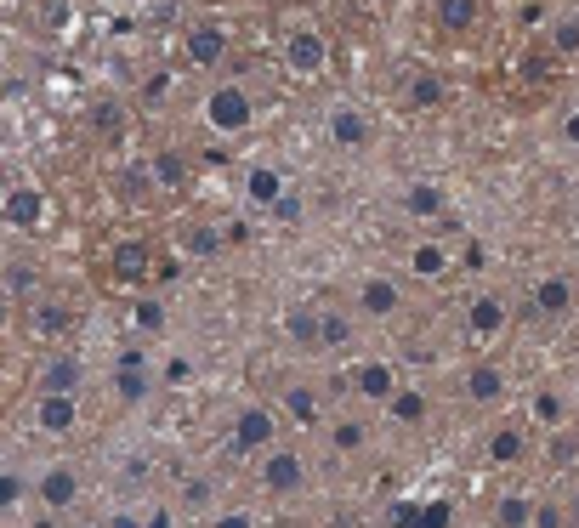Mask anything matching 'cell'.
<instances>
[{"label": "cell", "mask_w": 579, "mask_h": 528, "mask_svg": "<svg viewBox=\"0 0 579 528\" xmlns=\"http://www.w3.org/2000/svg\"><path fill=\"white\" fill-rule=\"evenodd\" d=\"M273 432H279V415L267 404L239 409V421H233V455H262L267 443H273Z\"/></svg>", "instance_id": "6da1fadb"}, {"label": "cell", "mask_w": 579, "mask_h": 528, "mask_svg": "<svg viewBox=\"0 0 579 528\" xmlns=\"http://www.w3.org/2000/svg\"><path fill=\"white\" fill-rule=\"evenodd\" d=\"M148 387H154V364H148V352L125 347L120 358H114V392H120L125 404H142Z\"/></svg>", "instance_id": "7a4b0ae2"}, {"label": "cell", "mask_w": 579, "mask_h": 528, "mask_svg": "<svg viewBox=\"0 0 579 528\" xmlns=\"http://www.w3.org/2000/svg\"><path fill=\"white\" fill-rule=\"evenodd\" d=\"M205 114H211V125H216V131H245L256 108H250V97H245L239 86H222V91H211V103H205Z\"/></svg>", "instance_id": "3957f363"}, {"label": "cell", "mask_w": 579, "mask_h": 528, "mask_svg": "<svg viewBox=\"0 0 579 528\" xmlns=\"http://www.w3.org/2000/svg\"><path fill=\"white\" fill-rule=\"evenodd\" d=\"M262 483H267V494H296L301 483H307V460H301L296 449L267 455V460H262Z\"/></svg>", "instance_id": "277c9868"}, {"label": "cell", "mask_w": 579, "mask_h": 528, "mask_svg": "<svg viewBox=\"0 0 579 528\" xmlns=\"http://www.w3.org/2000/svg\"><path fill=\"white\" fill-rule=\"evenodd\" d=\"M74 500H80V472H74V466H46V472H40V506L69 511Z\"/></svg>", "instance_id": "5b68a950"}, {"label": "cell", "mask_w": 579, "mask_h": 528, "mask_svg": "<svg viewBox=\"0 0 579 528\" xmlns=\"http://www.w3.org/2000/svg\"><path fill=\"white\" fill-rule=\"evenodd\" d=\"M86 381V364L80 358H52L46 370H40V398H74Z\"/></svg>", "instance_id": "8992f818"}, {"label": "cell", "mask_w": 579, "mask_h": 528, "mask_svg": "<svg viewBox=\"0 0 579 528\" xmlns=\"http://www.w3.org/2000/svg\"><path fill=\"white\" fill-rule=\"evenodd\" d=\"M114 279L120 284H148L154 279V250L142 245V239H125V245L114 250Z\"/></svg>", "instance_id": "52a82bcc"}, {"label": "cell", "mask_w": 579, "mask_h": 528, "mask_svg": "<svg viewBox=\"0 0 579 528\" xmlns=\"http://www.w3.org/2000/svg\"><path fill=\"white\" fill-rule=\"evenodd\" d=\"M222 52H228V29H222V23H193L188 29V57L199 69L222 63Z\"/></svg>", "instance_id": "ba28073f"}, {"label": "cell", "mask_w": 579, "mask_h": 528, "mask_svg": "<svg viewBox=\"0 0 579 528\" xmlns=\"http://www.w3.org/2000/svg\"><path fill=\"white\" fill-rule=\"evenodd\" d=\"M324 57H330V46H324V35H313V29L290 35V46H284V63H290L296 74H318L324 69Z\"/></svg>", "instance_id": "9c48e42d"}, {"label": "cell", "mask_w": 579, "mask_h": 528, "mask_svg": "<svg viewBox=\"0 0 579 528\" xmlns=\"http://www.w3.org/2000/svg\"><path fill=\"white\" fill-rule=\"evenodd\" d=\"M40 216H46V194H40V188L23 182V188L6 194V222H12V228H40Z\"/></svg>", "instance_id": "30bf717a"}, {"label": "cell", "mask_w": 579, "mask_h": 528, "mask_svg": "<svg viewBox=\"0 0 579 528\" xmlns=\"http://www.w3.org/2000/svg\"><path fill=\"white\" fill-rule=\"evenodd\" d=\"M574 307V284L562 279V273H545L540 284H534V313H545V318H562Z\"/></svg>", "instance_id": "8fae6325"}, {"label": "cell", "mask_w": 579, "mask_h": 528, "mask_svg": "<svg viewBox=\"0 0 579 528\" xmlns=\"http://www.w3.org/2000/svg\"><path fill=\"white\" fill-rule=\"evenodd\" d=\"M369 137H375V131H369V120L358 114V108H335L330 114V142L335 148H369Z\"/></svg>", "instance_id": "7c38bea8"}, {"label": "cell", "mask_w": 579, "mask_h": 528, "mask_svg": "<svg viewBox=\"0 0 579 528\" xmlns=\"http://www.w3.org/2000/svg\"><path fill=\"white\" fill-rule=\"evenodd\" d=\"M35 421H40V432L63 438V432H74V421H80V398H40Z\"/></svg>", "instance_id": "4fadbf2b"}, {"label": "cell", "mask_w": 579, "mask_h": 528, "mask_svg": "<svg viewBox=\"0 0 579 528\" xmlns=\"http://www.w3.org/2000/svg\"><path fill=\"white\" fill-rule=\"evenodd\" d=\"M466 398L472 404H500L506 398V375L494 370V364H472L466 370Z\"/></svg>", "instance_id": "5bb4252c"}, {"label": "cell", "mask_w": 579, "mask_h": 528, "mask_svg": "<svg viewBox=\"0 0 579 528\" xmlns=\"http://www.w3.org/2000/svg\"><path fill=\"white\" fill-rule=\"evenodd\" d=\"M398 301L404 296H398V284L392 279H364V290H358V307H364L369 318H392L398 313Z\"/></svg>", "instance_id": "9a60e30c"}, {"label": "cell", "mask_w": 579, "mask_h": 528, "mask_svg": "<svg viewBox=\"0 0 579 528\" xmlns=\"http://www.w3.org/2000/svg\"><path fill=\"white\" fill-rule=\"evenodd\" d=\"M352 387L364 392V398H375V404H386V398L398 392V375H392V364H358Z\"/></svg>", "instance_id": "2e32d148"}, {"label": "cell", "mask_w": 579, "mask_h": 528, "mask_svg": "<svg viewBox=\"0 0 579 528\" xmlns=\"http://www.w3.org/2000/svg\"><path fill=\"white\" fill-rule=\"evenodd\" d=\"M284 415H290L296 426H318L324 421V404H318L313 387H284Z\"/></svg>", "instance_id": "e0dca14e"}, {"label": "cell", "mask_w": 579, "mask_h": 528, "mask_svg": "<svg viewBox=\"0 0 579 528\" xmlns=\"http://www.w3.org/2000/svg\"><path fill=\"white\" fill-rule=\"evenodd\" d=\"M245 194H250V205H279V194H284V176L273 171V165H256V171L245 176Z\"/></svg>", "instance_id": "ac0fdd59"}, {"label": "cell", "mask_w": 579, "mask_h": 528, "mask_svg": "<svg viewBox=\"0 0 579 528\" xmlns=\"http://www.w3.org/2000/svg\"><path fill=\"white\" fill-rule=\"evenodd\" d=\"M386 409H392V421H398V426H421L426 421V392L398 387L392 398H386Z\"/></svg>", "instance_id": "d6986e66"}, {"label": "cell", "mask_w": 579, "mask_h": 528, "mask_svg": "<svg viewBox=\"0 0 579 528\" xmlns=\"http://www.w3.org/2000/svg\"><path fill=\"white\" fill-rule=\"evenodd\" d=\"M86 125H91V131H97L103 142H120V137H125V108L103 97V103H97V108L86 114Z\"/></svg>", "instance_id": "ffe728a7"}, {"label": "cell", "mask_w": 579, "mask_h": 528, "mask_svg": "<svg viewBox=\"0 0 579 528\" xmlns=\"http://www.w3.org/2000/svg\"><path fill=\"white\" fill-rule=\"evenodd\" d=\"M148 176H154V188H188V159L182 154H154V165H148Z\"/></svg>", "instance_id": "44dd1931"}, {"label": "cell", "mask_w": 579, "mask_h": 528, "mask_svg": "<svg viewBox=\"0 0 579 528\" xmlns=\"http://www.w3.org/2000/svg\"><path fill=\"white\" fill-rule=\"evenodd\" d=\"M466 324H472V335H494L500 324H506V307L494 296H477L472 307H466Z\"/></svg>", "instance_id": "7402d4cb"}, {"label": "cell", "mask_w": 579, "mask_h": 528, "mask_svg": "<svg viewBox=\"0 0 579 528\" xmlns=\"http://www.w3.org/2000/svg\"><path fill=\"white\" fill-rule=\"evenodd\" d=\"M523 432H517V426H500V432H494L489 438V460L494 466H517V460H523Z\"/></svg>", "instance_id": "603a6c76"}, {"label": "cell", "mask_w": 579, "mask_h": 528, "mask_svg": "<svg viewBox=\"0 0 579 528\" xmlns=\"http://www.w3.org/2000/svg\"><path fill=\"white\" fill-rule=\"evenodd\" d=\"M528 523H534V500L528 494H506L494 506V528H528Z\"/></svg>", "instance_id": "cb8c5ba5"}, {"label": "cell", "mask_w": 579, "mask_h": 528, "mask_svg": "<svg viewBox=\"0 0 579 528\" xmlns=\"http://www.w3.org/2000/svg\"><path fill=\"white\" fill-rule=\"evenodd\" d=\"M404 205H409V216H443V205H449V199H443L438 182H415V188L404 194Z\"/></svg>", "instance_id": "d4e9b609"}, {"label": "cell", "mask_w": 579, "mask_h": 528, "mask_svg": "<svg viewBox=\"0 0 579 528\" xmlns=\"http://www.w3.org/2000/svg\"><path fill=\"white\" fill-rule=\"evenodd\" d=\"M284 335H290L296 347H318V313H307V307H290V313H284Z\"/></svg>", "instance_id": "484cf974"}, {"label": "cell", "mask_w": 579, "mask_h": 528, "mask_svg": "<svg viewBox=\"0 0 579 528\" xmlns=\"http://www.w3.org/2000/svg\"><path fill=\"white\" fill-rule=\"evenodd\" d=\"M29 324H35V335H69L74 330V313H69V307H57V301H46V307H35Z\"/></svg>", "instance_id": "4316f807"}, {"label": "cell", "mask_w": 579, "mask_h": 528, "mask_svg": "<svg viewBox=\"0 0 579 528\" xmlns=\"http://www.w3.org/2000/svg\"><path fill=\"white\" fill-rule=\"evenodd\" d=\"M438 18H443V29L466 35V29L477 23V0H443V6H438Z\"/></svg>", "instance_id": "83f0119b"}, {"label": "cell", "mask_w": 579, "mask_h": 528, "mask_svg": "<svg viewBox=\"0 0 579 528\" xmlns=\"http://www.w3.org/2000/svg\"><path fill=\"white\" fill-rule=\"evenodd\" d=\"M352 341V318L347 313H324L318 318V347H347Z\"/></svg>", "instance_id": "f1b7e54d"}, {"label": "cell", "mask_w": 579, "mask_h": 528, "mask_svg": "<svg viewBox=\"0 0 579 528\" xmlns=\"http://www.w3.org/2000/svg\"><path fill=\"white\" fill-rule=\"evenodd\" d=\"M216 506V483L211 477H188L182 483V511H211Z\"/></svg>", "instance_id": "f546056e"}, {"label": "cell", "mask_w": 579, "mask_h": 528, "mask_svg": "<svg viewBox=\"0 0 579 528\" xmlns=\"http://www.w3.org/2000/svg\"><path fill=\"white\" fill-rule=\"evenodd\" d=\"M409 103H415V108H438V103H443V80H438V74H415Z\"/></svg>", "instance_id": "4dcf8cb0"}, {"label": "cell", "mask_w": 579, "mask_h": 528, "mask_svg": "<svg viewBox=\"0 0 579 528\" xmlns=\"http://www.w3.org/2000/svg\"><path fill=\"white\" fill-rule=\"evenodd\" d=\"M159 381H165V387H188V381H193V358H188V352H171V358L159 364Z\"/></svg>", "instance_id": "1f68e13d"}, {"label": "cell", "mask_w": 579, "mask_h": 528, "mask_svg": "<svg viewBox=\"0 0 579 528\" xmlns=\"http://www.w3.org/2000/svg\"><path fill=\"white\" fill-rule=\"evenodd\" d=\"M545 460H551V466H574L579 460V432H557V438H551V449H545Z\"/></svg>", "instance_id": "d6a6232c"}, {"label": "cell", "mask_w": 579, "mask_h": 528, "mask_svg": "<svg viewBox=\"0 0 579 528\" xmlns=\"http://www.w3.org/2000/svg\"><path fill=\"white\" fill-rule=\"evenodd\" d=\"M562 415H568V409H562V398L551 387H540L534 392V421H545V426H562Z\"/></svg>", "instance_id": "836d02e7"}, {"label": "cell", "mask_w": 579, "mask_h": 528, "mask_svg": "<svg viewBox=\"0 0 579 528\" xmlns=\"http://www.w3.org/2000/svg\"><path fill=\"white\" fill-rule=\"evenodd\" d=\"M409 528H449V500H426V511H409Z\"/></svg>", "instance_id": "e575fe53"}, {"label": "cell", "mask_w": 579, "mask_h": 528, "mask_svg": "<svg viewBox=\"0 0 579 528\" xmlns=\"http://www.w3.org/2000/svg\"><path fill=\"white\" fill-rule=\"evenodd\" d=\"M182 245H188V256H216V250H222V233L216 228H188Z\"/></svg>", "instance_id": "d590c367"}, {"label": "cell", "mask_w": 579, "mask_h": 528, "mask_svg": "<svg viewBox=\"0 0 579 528\" xmlns=\"http://www.w3.org/2000/svg\"><path fill=\"white\" fill-rule=\"evenodd\" d=\"M443 267H449V256H443L438 245H421V250H415V273H421V279H438Z\"/></svg>", "instance_id": "8d00e7d4"}, {"label": "cell", "mask_w": 579, "mask_h": 528, "mask_svg": "<svg viewBox=\"0 0 579 528\" xmlns=\"http://www.w3.org/2000/svg\"><path fill=\"white\" fill-rule=\"evenodd\" d=\"M364 438H369V432H364V421H341V426H335V449H341V455H352V449H364Z\"/></svg>", "instance_id": "74e56055"}, {"label": "cell", "mask_w": 579, "mask_h": 528, "mask_svg": "<svg viewBox=\"0 0 579 528\" xmlns=\"http://www.w3.org/2000/svg\"><path fill=\"white\" fill-rule=\"evenodd\" d=\"M120 188L131 199H142V194H154V176H148V165H131V171L120 176Z\"/></svg>", "instance_id": "f35d334b"}, {"label": "cell", "mask_w": 579, "mask_h": 528, "mask_svg": "<svg viewBox=\"0 0 579 528\" xmlns=\"http://www.w3.org/2000/svg\"><path fill=\"white\" fill-rule=\"evenodd\" d=\"M551 46H557L562 57H574V52H579V18H562L557 35H551Z\"/></svg>", "instance_id": "ab89813d"}, {"label": "cell", "mask_w": 579, "mask_h": 528, "mask_svg": "<svg viewBox=\"0 0 579 528\" xmlns=\"http://www.w3.org/2000/svg\"><path fill=\"white\" fill-rule=\"evenodd\" d=\"M23 500V477L18 472H0V511H12Z\"/></svg>", "instance_id": "60d3db41"}, {"label": "cell", "mask_w": 579, "mask_h": 528, "mask_svg": "<svg viewBox=\"0 0 579 528\" xmlns=\"http://www.w3.org/2000/svg\"><path fill=\"white\" fill-rule=\"evenodd\" d=\"M528 528H568V511L562 506H540V500H534V523Z\"/></svg>", "instance_id": "b9f144b4"}, {"label": "cell", "mask_w": 579, "mask_h": 528, "mask_svg": "<svg viewBox=\"0 0 579 528\" xmlns=\"http://www.w3.org/2000/svg\"><path fill=\"white\" fill-rule=\"evenodd\" d=\"M137 330H165V307L159 301H137Z\"/></svg>", "instance_id": "7bdbcfd3"}, {"label": "cell", "mask_w": 579, "mask_h": 528, "mask_svg": "<svg viewBox=\"0 0 579 528\" xmlns=\"http://www.w3.org/2000/svg\"><path fill=\"white\" fill-rule=\"evenodd\" d=\"M273 216H279V222H296V216H301V199H296V194H279V205H273Z\"/></svg>", "instance_id": "ee69618b"}, {"label": "cell", "mask_w": 579, "mask_h": 528, "mask_svg": "<svg viewBox=\"0 0 579 528\" xmlns=\"http://www.w3.org/2000/svg\"><path fill=\"white\" fill-rule=\"evenodd\" d=\"M222 245H250V222H228V228H222Z\"/></svg>", "instance_id": "f6af8a7d"}, {"label": "cell", "mask_w": 579, "mask_h": 528, "mask_svg": "<svg viewBox=\"0 0 579 528\" xmlns=\"http://www.w3.org/2000/svg\"><path fill=\"white\" fill-rule=\"evenodd\" d=\"M211 528H256V523H250V511H222Z\"/></svg>", "instance_id": "bcb514c9"}, {"label": "cell", "mask_w": 579, "mask_h": 528, "mask_svg": "<svg viewBox=\"0 0 579 528\" xmlns=\"http://www.w3.org/2000/svg\"><path fill=\"white\" fill-rule=\"evenodd\" d=\"M120 477H125V483H137V477H148V460H142V455H131V460L120 466Z\"/></svg>", "instance_id": "7dc6e473"}, {"label": "cell", "mask_w": 579, "mask_h": 528, "mask_svg": "<svg viewBox=\"0 0 579 528\" xmlns=\"http://www.w3.org/2000/svg\"><path fill=\"white\" fill-rule=\"evenodd\" d=\"M142 528H171V511H165V506H154V511H148V523H142Z\"/></svg>", "instance_id": "c3c4849f"}, {"label": "cell", "mask_w": 579, "mask_h": 528, "mask_svg": "<svg viewBox=\"0 0 579 528\" xmlns=\"http://www.w3.org/2000/svg\"><path fill=\"white\" fill-rule=\"evenodd\" d=\"M108 528H142V523L131 517V511H114V517H108Z\"/></svg>", "instance_id": "681fc988"}, {"label": "cell", "mask_w": 579, "mask_h": 528, "mask_svg": "<svg viewBox=\"0 0 579 528\" xmlns=\"http://www.w3.org/2000/svg\"><path fill=\"white\" fill-rule=\"evenodd\" d=\"M568 523H579V494H574V500H568Z\"/></svg>", "instance_id": "f907efd6"}, {"label": "cell", "mask_w": 579, "mask_h": 528, "mask_svg": "<svg viewBox=\"0 0 579 528\" xmlns=\"http://www.w3.org/2000/svg\"><path fill=\"white\" fill-rule=\"evenodd\" d=\"M568 142H579V114H574V120H568Z\"/></svg>", "instance_id": "816d5d0a"}]
</instances>
